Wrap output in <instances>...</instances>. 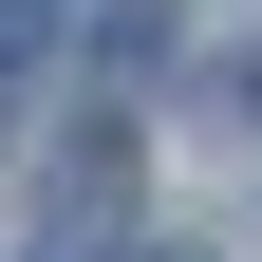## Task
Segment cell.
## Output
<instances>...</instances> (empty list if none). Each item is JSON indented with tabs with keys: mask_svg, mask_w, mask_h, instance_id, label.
<instances>
[{
	"mask_svg": "<svg viewBox=\"0 0 262 262\" xmlns=\"http://www.w3.org/2000/svg\"><path fill=\"white\" fill-rule=\"evenodd\" d=\"M56 19H75V0H0V56H38V38H56Z\"/></svg>",
	"mask_w": 262,
	"mask_h": 262,
	"instance_id": "6da1fadb",
	"label": "cell"
},
{
	"mask_svg": "<svg viewBox=\"0 0 262 262\" xmlns=\"http://www.w3.org/2000/svg\"><path fill=\"white\" fill-rule=\"evenodd\" d=\"M131 262H206V244H131Z\"/></svg>",
	"mask_w": 262,
	"mask_h": 262,
	"instance_id": "7a4b0ae2",
	"label": "cell"
}]
</instances>
